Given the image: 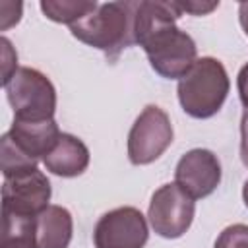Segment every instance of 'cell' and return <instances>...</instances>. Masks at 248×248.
<instances>
[{
	"mask_svg": "<svg viewBox=\"0 0 248 248\" xmlns=\"http://www.w3.org/2000/svg\"><path fill=\"white\" fill-rule=\"evenodd\" d=\"M149 236L147 221L136 207L124 205L107 211L95 225V248H143Z\"/></svg>",
	"mask_w": 248,
	"mask_h": 248,
	"instance_id": "52a82bcc",
	"label": "cell"
},
{
	"mask_svg": "<svg viewBox=\"0 0 248 248\" xmlns=\"http://www.w3.org/2000/svg\"><path fill=\"white\" fill-rule=\"evenodd\" d=\"M196 213L194 198L184 192L176 182L163 184L151 196L147 219L151 229L163 238H178L182 236Z\"/></svg>",
	"mask_w": 248,
	"mask_h": 248,
	"instance_id": "8992f818",
	"label": "cell"
},
{
	"mask_svg": "<svg viewBox=\"0 0 248 248\" xmlns=\"http://www.w3.org/2000/svg\"><path fill=\"white\" fill-rule=\"evenodd\" d=\"M213 248H248V225H229L221 231Z\"/></svg>",
	"mask_w": 248,
	"mask_h": 248,
	"instance_id": "9a60e30c",
	"label": "cell"
},
{
	"mask_svg": "<svg viewBox=\"0 0 248 248\" xmlns=\"http://www.w3.org/2000/svg\"><path fill=\"white\" fill-rule=\"evenodd\" d=\"M41 161L52 174L72 178L79 176L89 167V149L79 138L62 132L52 149Z\"/></svg>",
	"mask_w": 248,
	"mask_h": 248,
	"instance_id": "30bf717a",
	"label": "cell"
},
{
	"mask_svg": "<svg viewBox=\"0 0 248 248\" xmlns=\"http://www.w3.org/2000/svg\"><path fill=\"white\" fill-rule=\"evenodd\" d=\"M238 19H240V25H242V29L248 37V2H242L238 6Z\"/></svg>",
	"mask_w": 248,
	"mask_h": 248,
	"instance_id": "ffe728a7",
	"label": "cell"
},
{
	"mask_svg": "<svg viewBox=\"0 0 248 248\" xmlns=\"http://www.w3.org/2000/svg\"><path fill=\"white\" fill-rule=\"evenodd\" d=\"M174 182L194 200L209 196L221 182V163L209 149H190L184 153L174 170Z\"/></svg>",
	"mask_w": 248,
	"mask_h": 248,
	"instance_id": "9c48e42d",
	"label": "cell"
},
{
	"mask_svg": "<svg viewBox=\"0 0 248 248\" xmlns=\"http://www.w3.org/2000/svg\"><path fill=\"white\" fill-rule=\"evenodd\" d=\"M14 120L19 122H46L54 120L56 89L52 81L39 70L23 66L4 85Z\"/></svg>",
	"mask_w": 248,
	"mask_h": 248,
	"instance_id": "277c9868",
	"label": "cell"
},
{
	"mask_svg": "<svg viewBox=\"0 0 248 248\" xmlns=\"http://www.w3.org/2000/svg\"><path fill=\"white\" fill-rule=\"evenodd\" d=\"M138 2H107L99 4L91 14L70 27L72 35L116 60L122 48L136 45L134 19Z\"/></svg>",
	"mask_w": 248,
	"mask_h": 248,
	"instance_id": "7a4b0ae2",
	"label": "cell"
},
{
	"mask_svg": "<svg viewBox=\"0 0 248 248\" xmlns=\"http://www.w3.org/2000/svg\"><path fill=\"white\" fill-rule=\"evenodd\" d=\"M240 159L248 167V108H244L240 120Z\"/></svg>",
	"mask_w": 248,
	"mask_h": 248,
	"instance_id": "ac0fdd59",
	"label": "cell"
},
{
	"mask_svg": "<svg viewBox=\"0 0 248 248\" xmlns=\"http://www.w3.org/2000/svg\"><path fill=\"white\" fill-rule=\"evenodd\" d=\"M176 4H178L182 14L188 12L192 16H205L219 6V2H207V4L205 2H176Z\"/></svg>",
	"mask_w": 248,
	"mask_h": 248,
	"instance_id": "e0dca14e",
	"label": "cell"
},
{
	"mask_svg": "<svg viewBox=\"0 0 248 248\" xmlns=\"http://www.w3.org/2000/svg\"><path fill=\"white\" fill-rule=\"evenodd\" d=\"M180 16L182 12L176 2L143 0L136 8V45L145 50L151 68L167 79L184 78L198 60L194 39L176 27Z\"/></svg>",
	"mask_w": 248,
	"mask_h": 248,
	"instance_id": "6da1fadb",
	"label": "cell"
},
{
	"mask_svg": "<svg viewBox=\"0 0 248 248\" xmlns=\"http://www.w3.org/2000/svg\"><path fill=\"white\" fill-rule=\"evenodd\" d=\"M242 200H244V205L248 207V178H246V182L242 186Z\"/></svg>",
	"mask_w": 248,
	"mask_h": 248,
	"instance_id": "44dd1931",
	"label": "cell"
},
{
	"mask_svg": "<svg viewBox=\"0 0 248 248\" xmlns=\"http://www.w3.org/2000/svg\"><path fill=\"white\" fill-rule=\"evenodd\" d=\"M50 200V182L39 170L4 178L2 186V211L37 217L43 209L48 207Z\"/></svg>",
	"mask_w": 248,
	"mask_h": 248,
	"instance_id": "ba28073f",
	"label": "cell"
},
{
	"mask_svg": "<svg viewBox=\"0 0 248 248\" xmlns=\"http://www.w3.org/2000/svg\"><path fill=\"white\" fill-rule=\"evenodd\" d=\"M72 232V213L62 205H48L35 217L37 248H68Z\"/></svg>",
	"mask_w": 248,
	"mask_h": 248,
	"instance_id": "7c38bea8",
	"label": "cell"
},
{
	"mask_svg": "<svg viewBox=\"0 0 248 248\" xmlns=\"http://www.w3.org/2000/svg\"><path fill=\"white\" fill-rule=\"evenodd\" d=\"M35 159H31L29 155H25L8 136V132L2 136L0 140V165H2V174L4 178H12L17 174H25L37 169Z\"/></svg>",
	"mask_w": 248,
	"mask_h": 248,
	"instance_id": "5bb4252c",
	"label": "cell"
},
{
	"mask_svg": "<svg viewBox=\"0 0 248 248\" xmlns=\"http://www.w3.org/2000/svg\"><path fill=\"white\" fill-rule=\"evenodd\" d=\"M236 87H238V97L244 108H248V62L240 68L238 78H236Z\"/></svg>",
	"mask_w": 248,
	"mask_h": 248,
	"instance_id": "d6986e66",
	"label": "cell"
},
{
	"mask_svg": "<svg viewBox=\"0 0 248 248\" xmlns=\"http://www.w3.org/2000/svg\"><path fill=\"white\" fill-rule=\"evenodd\" d=\"M62 132L58 130V124L54 120H46V122H19L14 120L12 128L8 130V136L12 138V141L31 159L39 161L43 159L52 145L56 143L58 136Z\"/></svg>",
	"mask_w": 248,
	"mask_h": 248,
	"instance_id": "8fae6325",
	"label": "cell"
},
{
	"mask_svg": "<svg viewBox=\"0 0 248 248\" xmlns=\"http://www.w3.org/2000/svg\"><path fill=\"white\" fill-rule=\"evenodd\" d=\"M99 4L97 2H85V0H62V2H54V0H43L41 2V10L43 14L56 21V23H66V25H74L78 23L81 17H85L87 14H91Z\"/></svg>",
	"mask_w": 248,
	"mask_h": 248,
	"instance_id": "4fadbf2b",
	"label": "cell"
},
{
	"mask_svg": "<svg viewBox=\"0 0 248 248\" xmlns=\"http://www.w3.org/2000/svg\"><path fill=\"white\" fill-rule=\"evenodd\" d=\"M0 45H2V60H4V68H2V85H6V83L12 79V76H14V72L10 70V66H14V68L17 70V54L14 52L12 43H10L6 37L0 39Z\"/></svg>",
	"mask_w": 248,
	"mask_h": 248,
	"instance_id": "2e32d148",
	"label": "cell"
},
{
	"mask_svg": "<svg viewBox=\"0 0 248 248\" xmlns=\"http://www.w3.org/2000/svg\"><path fill=\"white\" fill-rule=\"evenodd\" d=\"M172 124L169 114L157 107L147 105L128 134V159L132 165H149L157 161L172 143Z\"/></svg>",
	"mask_w": 248,
	"mask_h": 248,
	"instance_id": "5b68a950",
	"label": "cell"
},
{
	"mask_svg": "<svg viewBox=\"0 0 248 248\" xmlns=\"http://www.w3.org/2000/svg\"><path fill=\"white\" fill-rule=\"evenodd\" d=\"M229 76L225 66L203 56L194 62L184 78L178 79V101L186 114L194 118H209L217 114L229 95Z\"/></svg>",
	"mask_w": 248,
	"mask_h": 248,
	"instance_id": "3957f363",
	"label": "cell"
}]
</instances>
